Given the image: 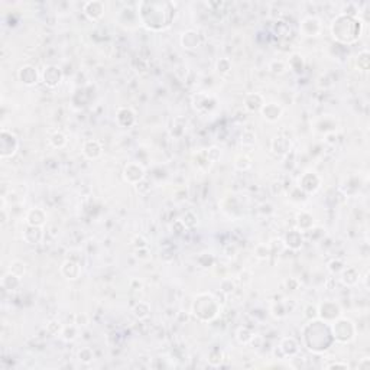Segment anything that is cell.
Returning a JSON list of instances; mask_svg holds the SVG:
<instances>
[{
  "label": "cell",
  "mask_w": 370,
  "mask_h": 370,
  "mask_svg": "<svg viewBox=\"0 0 370 370\" xmlns=\"http://www.w3.org/2000/svg\"><path fill=\"white\" fill-rule=\"evenodd\" d=\"M138 16L142 25L151 31H162L171 25L175 18V9L172 3H151L141 2L138 5Z\"/></svg>",
  "instance_id": "obj_1"
},
{
  "label": "cell",
  "mask_w": 370,
  "mask_h": 370,
  "mask_svg": "<svg viewBox=\"0 0 370 370\" xmlns=\"http://www.w3.org/2000/svg\"><path fill=\"white\" fill-rule=\"evenodd\" d=\"M334 341L330 324L319 318L311 319L304 328V343L306 348L314 353H324Z\"/></svg>",
  "instance_id": "obj_2"
},
{
  "label": "cell",
  "mask_w": 370,
  "mask_h": 370,
  "mask_svg": "<svg viewBox=\"0 0 370 370\" xmlns=\"http://www.w3.org/2000/svg\"><path fill=\"white\" fill-rule=\"evenodd\" d=\"M363 32V22L344 13L337 15L331 22V35L337 42L343 45H351L357 42Z\"/></svg>",
  "instance_id": "obj_3"
},
{
  "label": "cell",
  "mask_w": 370,
  "mask_h": 370,
  "mask_svg": "<svg viewBox=\"0 0 370 370\" xmlns=\"http://www.w3.org/2000/svg\"><path fill=\"white\" fill-rule=\"evenodd\" d=\"M192 315L197 319L208 322L218 317L220 314V304L218 299L210 292H201L195 296L191 306Z\"/></svg>",
  "instance_id": "obj_4"
},
{
  "label": "cell",
  "mask_w": 370,
  "mask_h": 370,
  "mask_svg": "<svg viewBox=\"0 0 370 370\" xmlns=\"http://www.w3.org/2000/svg\"><path fill=\"white\" fill-rule=\"evenodd\" d=\"M330 330H331L334 341H338L343 344L353 341L356 337V332H357L354 322L351 319L344 318V317H338L337 319H334L330 324Z\"/></svg>",
  "instance_id": "obj_5"
},
{
  "label": "cell",
  "mask_w": 370,
  "mask_h": 370,
  "mask_svg": "<svg viewBox=\"0 0 370 370\" xmlns=\"http://www.w3.org/2000/svg\"><path fill=\"white\" fill-rule=\"evenodd\" d=\"M18 149H19L18 136L8 129H2V132H0V158L2 159L12 158L13 155L18 152Z\"/></svg>",
  "instance_id": "obj_6"
},
{
  "label": "cell",
  "mask_w": 370,
  "mask_h": 370,
  "mask_svg": "<svg viewBox=\"0 0 370 370\" xmlns=\"http://www.w3.org/2000/svg\"><path fill=\"white\" fill-rule=\"evenodd\" d=\"M338 317H341V306L335 301H324L318 305V318L321 321L331 324Z\"/></svg>",
  "instance_id": "obj_7"
},
{
  "label": "cell",
  "mask_w": 370,
  "mask_h": 370,
  "mask_svg": "<svg viewBox=\"0 0 370 370\" xmlns=\"http://www.w3.org/2000/svg\"><path fill=\"white\" fill-rule=\"evenodd\" d=\"M123 179L132 184V185H138L145 179V168L139 164V162H129L123 168Z\"/></svg>",
  "instance_id": "obj_8"
},
{
  "label": "cell",
  "mask_w": 370,
  "mask_h": 370,
  "mask_svg": "<svg viewBox=\"0 0 370 370\" xmlns=\"http://www.w3.org/2000/svg\"><path fill=\"white\" fill-rule=\"evenodd\" d=\"M298 187L305 192V194H314L319 190L321 187V178L317 172L314 171H306L301 175L298 181Z\"/></svg>",
  "instance_id": "obj_9"
},
{
  "label": "cell",
  "mask_w": 370,
  "mask_h": 370,
  "mask_svg": "<svg viewBox=\"0 0 370 370\" xmlns=\"http://www.w3.org/2000/svg\"><path fill=\"white\" fill-rule=\"evenodd\" d=\"M299 31L304 37L308 38H314V37H318L322 32V24H321V19L317 16H306L301 21V25H299Z\"/></svg>",
  "instance_id": "obj_10"
},
{
  "label": "cell",
  "mask_w": 370,
  "mask_h": 370,
  "mask_svg": "<svg viewBox=\"0 0 370 370\" xmlns=\"http://www.w3.org/2000/svg\"><path fill=\"white\" fill-rule=\"evenodd\" d=\"M41 81L50 87V89H55L60 86V83L63 81V71L57 67V65H47L42 73H41Z\"/></svg>",
  "instance_id": "obj_11"
},
{
  "label": "cell",
  "mask_w": 370,
  "mask_h": 370,
  "mask_svg": "<svg viewBox=\"0 0 370 370\" xmlns=\"http://www.w3.org/2000/svg\"><path fill=\"white\" fill-rule=\"evenodd\" d=\"M216 99L207 93H198L192 97V106L197 112L200 113H207V112H211L214 107H216Z\"/></svg>",
  "instance_id": "obj_12"
},
{
  "label": "cell",
  "mask_w": 370,
  "mask_h": 370,
  "mask_svg": "<svg viewBox=\"0 0 370 370\" xmlns=\"http://www.w3.org/2000/svg\"><path fill=\"white\" fill-rule=\"evenodd\" d=\"M18 78L19 81L24 84V86H28V87H32L35 84H38L39 80H41V74L38 73V70L34 67V65H24L19 68L18 71Z\"/></svg>",
  "instance_id": "obj_13"
},
{
  "label": "cell",
  "mask_w": 370,
  "mask_h": 370,
  "mask_svg": "<svg viewBox=\"0 0 370 370\" xmlns=\"http://www.w3.org/2000/svg\"><path fill=\"white\" fill-rule=\"evenodd\" d=\"M83 12L87 16V19L96 22L99 19H102L103 15H104V3L99 2V0H90L86 2L84 6H83Z\"/></svg>",
  "instance_id": "obj_14"
},
{
  "label": "cell",
  "mask_w": 370,
  "mask_h": 370,
  "mask_svg": "<svg viewBox=\"0 0 370 370\" xmlns=\"http://www.w3.org/2000/svg\"><path fill=\"white\" fill-rule=\"evenodd\" d=\"M47 211L44 208H39V207H34V208H29L28 213L25 216V221L28 226H35V227H42L45 223H47Z\"/></svg>",
  "instance_id": "obj_15"
},
{
  "label": "cell",
  "mask_w": 370,
  "mask_h": 370,
  "mask_svg": "<svg viewBox=\"0 0 370 370\" xmlns=\"http://www.w3.org/2000/svg\"><path fill=\"white\" fill-rule=\"evenodd\" d=\"M276 351L281 353L282 358L294 357L299 351V344L294 337H285L281 340V344L276 348Z\"/></svg>",
  "instance_id": "obj_16"
},
{
  "label": "cell",
  "mask_w": 370,
  "mask_h": 370,
  "mask_svg": "<svg viewBox=\"0 0 370 370\" xmlns=\"http://www.w3.org/2000/svg\"><path fill=\"white\" fill-rule=\"evenodd\" d=\"M116 122L120 128H132L136 123V113L130 107H119L116 112Z\"/></svg>",
  "instance_id": "obj_17"
},
{
  "label": "cell",
  "mask_w": 370,
  "mask_h": 370,
  "mask_svg": "<svg viewBox=\"0 0 370 370\" xmlns=\"http://www.w3.org/2000/svg\"><path fill=\"white\" fill-rule=\"evenodd\" d=\"M282 113H283V109L281 107V104L278 103H265V106L260 109V115L265 120L268 122H278L281 119Z\"/></svg>",
  "instance_id": "obj_18"
},
{
  "label": "cell",
  "mask_w": 370,
  "mask_h": 370,
  "mask_svg": "<svg viewBox=\"0 0 370 370\" xmlns=\"http://www.w3.org/2000/svg\"><path fill=\"white\" fill-rule=\"evenodd\" d=\"M201 35L200 32L197 31H185L182 35H181V45L185 48V50H197L200 45H201Z\"/></svg>",
  "instance_id": "obj_19"
},
{
  "label": "cell",
  "mask_w": 370,
  "mask_h": 370,
  "mask_svg": "<svg viewBox=\"0 0 370 370\" xmlns=\"http://www.w3.org/2000/svg\"><path fill=\"white\" fill-rule=\"evenodd\" d=\"M103 153V146L102 143L96 139H90V141L84 142L83 145V155L90 159V161H94V159H99Z\"/></svg>",
  "instance_id": "obj_20"
},
{
  "label": "cell",
  "mask_w": 370,
  "mask_h": 370,
  "mask_svg": "<svg viewBox=\"0 0 370 370\" xmlns=\"http://www.w3.org/2000/svg\"><path fill=\"white\" fill-rule=\"evenodd\" d=\"M265 106V99L260 93H249L244 97V109L247 112H260V109Z\"/></svg>",
  "instance_id": "obj_21"
},
{
  "label": "cell",
  "mask_w": 370,
  "mask_h": 370,
  "mask_svg": "<svg viewBox=\"0 0 370 370\" xmlns=\"http://www.w3.org/2000/svg\"><path fill=\"white\" fill-rule=\"evenodd\" d=\"M270 149L276 156H283L291 149V141L288 138H283L282 135H278L270 142Z\"/></svg>",
  "instance_id": "obj_22"
},
{
  "label": "cell",
  "mask_w": 370,
  "mask_h": 370,
  "mask_svg": "<svg viewBox=\"0 0 370 370\" xmlns=\"http://www.w3.org/2000/svg\"><path fill=\"white\" fill-rule=\"evenodd\" d=\"M61 273L65 279H70V281H76L77 278H80L81 275V266L77 263L76 260H65L64 263L61 265Z\"/></svg>",
  "instance_id": "obj_23"
},
{
  "label": "cell",
  "mask_w": 370,
  "mask_h": 370,
  "mask_svg": "<svg viewBox=\"0 0 370 370\" xmlns=\"http://www.w3.org/2000/svg\"><path fill=\"white\" fill-rule=\"evenodd\" d=\"M283 244H285V247H289L292 250H299L302 247V244H304L302 231L291 230L289 233H286V236L283 237Z\"/></svg>",
  "instance_id": "obj_24"
},
{
  "label": "cell",
  "mask_w": 370,
  "mask_h": 370,
  "mask_svg": "<svg viewBox=\"0 0 370 370\" xmlns=\"http://www.w3.org/2000/svg\"><path fill=\"white\" fill-rule=\"evenodd\" d=\"M192 164H194V166H195L198 171H201V172L208 171V169L211 168V165H213V162H211V159H210V156H208V153H207V149L194 153V155H192Z\"/></svg>",
  "instance_id": "obj_25"
},
{
  "label": "cell",
  "mask_w": 370,
  "mask_h": 370,
  "mask_svg": "<svg viewBox=\"0 0 370 370\" xmlns=\"http://www.w3.org/2000/svg\"><path fill=\"white\" fill-rule=\"evenodd\" d=\"M21 279H22V278L13 275V273H11V272L8 270V272L2 276L0 285H2V288H3L6 292H15V291H18L19 286H21Z\"/></svg>",
  "instance_id": "obj_26"
},
{
  "label": "cell",
  "mask_w": 370,
  "mask_h": 370,
  "mask_svg": "<svg viewBox=\"0 0 370 370\" xmlns=\"http://www.w3.org/2000/svg\"><path fill=\"white\" fill-rule=\"evenodd\" d=\"M296 226H298V230L299 231H309V230L314 229L315 226V221H314V217L312 214H309L308 211L302 210L296 214Z\"/></svg>",
  "instance_id": "obj_27"
},
{
  "label": "cell",
  "mask_w": 370,
  "mask_h": 370,
  "mask_svg": "<svg viewBox=\"0 0 370 370\" xmlns=\"http://www.w3.org/2000/svg\"><path fill=\"white\" fill-rule=\"evenodd\" d=\"M44 239V231L42 227H35V226H28L24 231V240L29 244H38Z\"/></svg>",
  "instance_id": "obj_28"
},
{
  "label": "cell",
  "mask_w": 370,
  "mask_h": 370,
  "mask_svg": "<svg viewBox=\"0 0 370 370\" xmlns=\"http://www.w3.org/2000/svg\"><path fill=\"white\" fill-rule=\"evenodd\" d=\"M341 282L345 286H354L358 282V273L354 268H344L341 270Z\"/></svg>",
  "instance_id": "obj_29"
},
{
  "label": "cell",
  "mask_w": 370,
  "mask_h": 370,
  "mask_svg": "<svg viewBox=\"0 0 370 370\" xmlns=\"http://www.w3.org/2000/svg\"><path fill=\"white\" fill-rule=\"evenodd\" d=\"M133 315L138 319H146L151 315V305L148 302H138L133 306Z\"/></svg>",
  "instance_id": "obj_30"
},
{
  "label": "cell",
  "mask_w": 370,
  "mask_h": 370,
  "mask_svg": "<svg viewBox=\"0 0 370 370\" xmlns=\"http://www.w3.org/2000/svg\"><path fill=\"white\" fill-rule=\"evenodd\" d=\"M253 165V161H252V158L249 156V155H246V153H243V155H239L236 159H234V168L237 169V171H247V169H250Z\"/></svg>",
  "instance_id": "obj_31"
},
{
  "label": "cell",
  "mask_w": 370,
  "mask_h": 370,
  "mask_svg": "<svg viewBox=\"0 0 370 370\" xmlns=\"http://www.w3.org/2000/svg\"><path fill=\"white\" fill-rule=\"evenodd\" d=\"M236 338H237V341L240 344H249V343L253 341L255 335H253L252 330H249L247 327H240L237 330V332H236Z\"/></svg>",
  "instance_id": "obj_32"
},
{
  "label": "cell",
  "mask_w": 370,
  "mask_h": 370,
  "mask_svg": "<svg viewBox=\"0 0 370 370\" xmlns=\"http://www.w3.org/2000/svg\"><path fill=\"white\" fill-rule=\"evenodd\" d=\"M304 60H302V57L299 55V54H294V55H291V58H289V61H288V68H291L294 73L296 74H299V73H302L304 71Z\"/></svg>",
  "instance_id": "obj_33"
},
{
  "label": "cell",
  "mask_w": 370,
  "mask_h": 370,
  "mask_svg": "<svg viewBox=\"0 0 370 370\" xmlns=\"http://www.w3.org/2000/svg\"><path fill=\"white\" fill-rule=\"evenodd\" d=\"M50 145L55 149H61L67 145V136L63 132H54L50 138Z\"/></svg>",
  "instance_id": "obj_34"
},
{
  "label": "cell",
  "mask_w": 370,
  "mask_h": 370,
  "mask_svg": "<svg viewBox=\"0 0 370 370\" xmlns=\"http://www.w3.org/2000/svg\"><path fill=\"white\" fill-rule=\"evenodd\" d=\"M288 70V64L282 60H273L270 64H269V71L272 74H276V76H281V74H285Z\"/></svg>",
  "instance_id": "obj_35"
},
{
  "label": "cell",
  "mask_w": 370,
  "mask_h": 370,
  "mask_svg": "<svg viewBox=\"0 0 370 370\" xmlns=\"http://www.w3.org/2000/svg\"><path fill=\"white\" fill-rule=\"evenodd\" d=\"M80 327H77L76 324H70V325H67L63 328V332H61V335H63V338H64L65 341H73V340H76L77 337H78V330Z\"/></svg>",
  "instance_id": "obj_36"
},
{
  "label": "cell",
  "mask_w": 370,
  "mask_h": 370,
  "mask_svg": "<svg viewBox=\"0 0 370 370\" xmlns=\"http://www.w3.org/2000/svg\"><path fill=\"white\" fill-rule=\"evenodd\" d=\"M240 143L244 148H252L256 143V133L250 129H246L242 133V139H240Z\"/></svg>",
  "instance_id": "obj_37"
},
{
  "label": "cell",
  "mask_w": 370,
  "mask_h": 370,
  "mask_svg": "<svg viewBox=\"0 0 370 370\" xmlns=\"http://www.w3.org/2000/svg\"><path fill=\"white\" fill-rule=\"evenodd\" d=\"M9 272L22 278L26 273V265L22 262V260H12L11 265H9Z\"/></svg>",
  "instance_id": "obj_38"
},
{
  "label": "cell",
  "mask_w": 370,
  "mask_h": 370,
  "mask_svg": "<svg viewBox=\"0 0 370 370\" xmlns=\"http://www.w3.org/2000/svg\"><path fill=\"white\" fill-rule=\"evenodd\" d=\"M223 351L221 350H218V348H213L210 353H208V363L211 364V366H214V367H217L220 366L221 363H223Z\"/></svg>",
  "instance_id": "obj_39"
},
{
  "label": "cell",
  "mask_w": 370,
  "mask_h": 370,
  "mask_svg": "<svg viewBox=\"0 0 370 370\" xmlns=\"http://www.w3.org/2000/svg\"><path fill=\"white\" fill-rule=\"evenodd\" d=\"M357 68L360 71H367L370 64V55L367 51H361L357 55Z\"/></svg>",
  "instance_id": "obj_40"
},
{
  "label": "cell",
  "mask_w": 370,
  "mask_h": 370,
  "mask_svg": "<svg viewBox=\"0 0 370 370\" xmlns=\"http://www.w3.org/2000/svg\"><path fill=\"white\" fill-rule=\"evenodd\" d=\"M270 255H272V252H270V247H269V244L260 243V244H257V246L255 247V256L257 257V259H260V260H265V259H268Z\"/></svg>",
  "instance_id": "obj_41"
},
{
  "label": "cell",
  "mask_w": 370,
  "mask_h": 370,
  "mask_svg": "<svg viewBox=\"0 0 370 370\" xmlns=\"http://www.w3.org/2000/svg\"><path fill=\"white\" fill-rule=\"evenodd\" d=\"M63 328H64V325L57 319H52L50 322H47V332L50 335H61Z\"/></svg>",
  "instance_id": "obj_42"
},
{
  "label": "cell",
  "mask_w": 370,
  "mask_h": 370,
  "mask_svg": "<svg viewBox=\"0 0 370 370\" xmlns=\"http://www.w3.org/2000/svg\"><path fill=\"white\" fill-rule=\"evenodd\" d=\"M216 70H217L218 74H221V76L229 74L230 70H231V61L229 58H220L216 63Z\"/></svg>",
  "instance_id": "obj_43"
},
{
  "label": "cell",
  "mask_w": 370,
  "mask_h": 370,
  "mask_svg": "<svg viewBox=\"0 0 370 370\" xmlns=\"http://www.w3.org/2000/svg\"><path fill=\"white\" fill-rule=\"evenodd\" d=\"M182 223L185 224L187 230L194 229V227L198 224V218H197V216H195L192 211H187V213H185V216L182 217Z\"/></svg>",
  "instance_id": "obj_44"
},
{
  "label": "cell",
  "mask_w": 370,
  "mask_h": 370,
  "mask_svg": "<svg viewBox=\"0 0 370 370\" xmlns=\"http://www.w3.org/2000/svg\"><path fill=\"white\" fill-rule=\"evenodd\" d=\"M78 358L83 361V363H90L93 358H94V353L90 347H84L78 351Z\"/></svg>",
  "instance_id": "obj_45"
},
{
  "label": "cell",
  "mask_w": 370,
  "mask_h": 370,
  "mask_svg": "<svg viewBox=\"0 0 370 370\" xmlns=\"http://www.w3.org/2000/svg\"><path fill=\"white\" fill-rule=\"evenodd\" d=\"M344 263H343V260H340V259H332L331 262L328 263V270L331 272V273H341V270L344 269Z\"/></svg>",
  "instance_id": "obj_46"
},
{
  "label": "cell",
  "mask_w": 370,
  "mask_h": 370,
  "mask_svg": "<svg viewBox=\"0 0 370 370\" xmlns=\"http://www.w3.org/2000/svg\"><path fill=\"white\" fill-rule=\"evenodd\" d=\"M221 291L224 292V294H231V292H234V289H236V283L234 281H231L229 278H224L223 281H221Z\"/></svg>",
  "instance_id": "obj_47"
},
{
  "label": "cell",
  "mask_w": 370,
  "mask_h": 370,
  "mask_svg": "<svg viewBox=\"0 0 370 370\" xmlns=\"http://www.w3.org/2000/svg\"><path fill=\"white\" fill-rule=\"evenodd\" d=\"M272 314L276 317V318H283L286 315V309H285V305L282 302H278L275 305L272 306Z\"/></svg>",
  "instance_id": "obj_48"
},
{
  "label": "cell",
  "mask_w": 370,
  "mask_h": 370,
  "mask_svg": "<svg viewBox=\"0 0 370 370\" xmlns=\"http://www.w3.org/2000/svg\"><path fill=\"white\" fill-rule=\"evenodd\" d=\"M207 153H208V156H210L213 164H216L218 159L221 158V151L218 149L217 146H211L210 149H207Z\"/></svg>",
  "instance_id": "obj_49"
},
{
  "label": "cell",
  "mask_w": 370,
  "mask_h": 370,
  "mask_svg": "<svg viewBox=\"0 0 370 370\" xmlns=\"http://www.w3.org/2000/svg\"><path fill=\"white\" fill-rule=\"evenodd\" d=\"M305 317L309 321L311 319H317L318 318V306L315 305H308L305 308Z\"/></svg>",
  "instance_id": "obj_50"
},
{
  "label": "cell",
  "mask_w": 370,
  "mask_h": 370,
  "mask_svg": "<svg viewBox=\"0 0 370 370\" xmlns=\"http://www.w3.org/2000/svg\"><path fill=\"white\" fill-rule=\"evenodd\" d=\"M74 324H76L77 327H86L87 324H89V317L86 315V314H76L74 315Z\"/></svg>",
  "instance_id": "obj_51"
},
{
  "label": "cell",
  "mask_w": 370,
  "mask_h": 370,
  "mask_svg": "<svg viewBox=\"0 0 370 370\" xmlns=\"http://www.w3.org/2000/svg\"><path fill=\"white\" fill-rule=\"evenodd\" d=\"M132 244H133V247H135V249H145V247H148V242H146V239H145V237H142V236H136V237H133Z\"/></svg>",
  "instance_id": "obj_52"
},
{
  "label": "cell",
  "mask_w": 370,
  "mask_h": 370,
  "mask_svg": "<svg viewBox=\"0 0 370 370\" xmlns=\"http://www.w3.org/2000/svg\"><path fill=\"white\" fill-rule=\"evenodd\" d=\"M327 369H335V367H341V369H348V364L344 361H334L331 364H327L325 366Z\"/></svg>",
  "instance_id": "obj_53"
},
{
  "label": "cell",
  "mask_w": 370,
  "mask_h": 370,
  "mask_svg": "<svg viewBox=\"0 0 370 370\" xmlns=\"http://www.w3.org/2000/svg\"><path fill=\"white\" fill-rule=\"evenodd\" d=\"M172 229H177V233H182V231H185V230H187V227H185V224L182 223V220H178V221H175V223H174Z\"/></svg>",
  "instance_id": "obj_54"
},
{
  "label": "cell",
  "mask_w": 370,
  "mask_h": 370,
  "mask_svg": "<svg viewBox=\"0 0 370 370\" xmlns=\"http://www.w3.org/2000/svg\"><path fill=\"white\" fill-rule=\"evenodd\" d=\"M370 367V358L369 357H363L361 361L358 363V369H369Z\"/></svg>",
  "instance_id": "obj_55"
}]
</instances>
